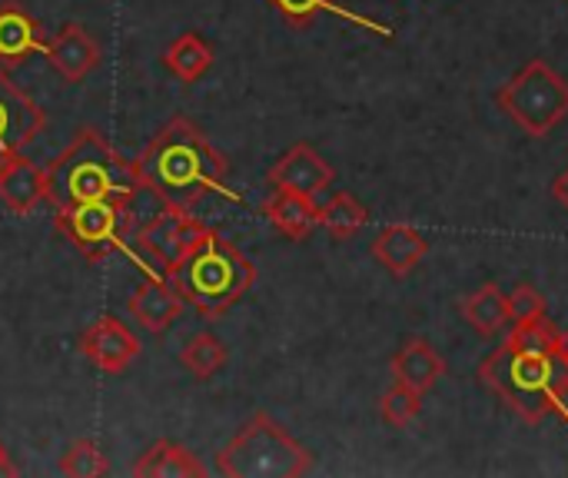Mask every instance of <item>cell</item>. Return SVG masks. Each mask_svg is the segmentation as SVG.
I'll use <instances>...</instances> for the list:
<instances>
[{
	"instance_id": "obj_3",
	"label": "cell",
	"mask_w": 568,
	"mask_h": 478,
	"mask_svg": "<svg viewBox=\"0 0 568 478\" xmlns=\"http://www.w3.org/2000/svg\"><path fill=\"white\" fill-rule=\"evenodd\" d=\"M136 163L116 153V146L93 126H83L70 146L47 163V203L53 210H70L93 200L133 196L140 190Z\"/></svg>"
},
{
	"instance_id": "obj_6",
	"label": "cell",
	"mask_w": 568,
	"mask_h": 478,
	"mask_svg": "<svg viewBox=\"0 0 568 478\" xmlns=\"http://www.w3.org/2000/svg\"><path fill=\"white\" fill-rule=\"evenodd\" d=\"M499 110L532 140H546L568 116V80L546 60H529L496 93Z\"/></svg>"
},
{
	"instance_id": "obj_31",
	"label": "cell",
	"mask_w": 568,
	"mask_h": 478,
	"mask_svg": "<svg viewBox=\"0 0 568 478\" xmlns=\"http://www.w3.org/2000/svg\"><path fill=\"white\" fill-rule=\"evenodd\" d=\"M562 349H566V356H568V333H562Z\"/></svg>"
},
{
	"instance_id": "obj_2",
	"label": "cell",
	"mask_w": 568,
	"mask_h": 478,
	"mask_svg": "<svg viewBox=\"0 0 568 478\" xmlns=\"http://www.w3.org/2000/svg\"><path fill=\"white\" fill-rule=\"evenodd\" d=\"M479 379L529 426L549 416L568 423V356L562 343L546 353H523L503 343L479 363Z\"/></svg>"
},
{
	"instance_id": "obj_15",
	"label": "cell",
	"mask_w": 568,
	"mask_h": 478,
	"mask_svg": "<svg viewBox=\"0 0 568 478\" xmlns=\"http://www.w3.org/2000/svg\"><path fill=\"white\" fill-rule=\"evenodd\" d=\"M43 200H47V166L27 160L23 153H17L0 166V203L10 213L30 216Z\"/></svg>"
},
{
	"instance_id": "obj_13",
	"label": "cell",
	"mask_w": 568,
	"mask_h": 478,
	"mask_svg": "<svg viewBox=\"0 0 568 478\" xmlns=\"http://www.w3.org/2000/svg\"><path fill=\"white\" fill-rule=\"evenodd\" d=\"M47 63L67 80V83H80L87 73L97 70L100 63V43L93 40V33L80 23H63L60 33L43 47Z\"/></svg>"
},
{
	"instance_id": "obj_25",
	"label": "cell",
	"mask_w": 568,
	"mask_h": 478,
	"mask_svg": "<svg viewBox=\"0 0 568 478\" xmlns=\"http://www.w3.org/2000/svg\"><path fill=\"white\" fill-rule=\"evenodd\" d=\"M419 413H423V393H416V389H409V386H403V383H396V386H393L389 393H383V399H379V416H383V423L393 426V429L413 426V423L419 419Z\"/></svg>"
},
{
	"instance_id": "obj_24",
	"label": "cell",
	"mask_w": 568,
	"mask_h": 478,
	"mask_svg": "<svg viewBox=\"0 0 568 478\" xmlns=\"http://www.w3.org/2000/svg\"><path fill=\"white\" fill-rule=\"evenodd\" d=\"M60 472L70 478H100L110 476V459L93 439H77L63 456H60Z\"/></svg>"
},
{
	"instance_id": "obj_19",
	"label": "cell",
	"mask_w": 568,
	"mask_h": 478,
	"mask_svg": "<svg viewBox=\"0 0 568 478\" xmlns=\"http://www.w3.org/2000/svg\"><path fill=\"white\" fill-rule=\"evenodd\" d=\"M136 478H203L206 466L180 443L160 439L153 443L133 466Z\"/></svg>"
},
{
	"instance_id": "obj_17",
	"label": "cell",
	"mask_w": 568,
	"mask_h": 478,
	"mask_svg": "<svg viewBox=\"0 0 568 478\" xmlns=\"http://www.w3.org/2000/svg\"><path fill=\"white\" fill-rule=\"evenodd\" d=\"M40 50H43V40H40L37 17L23 10L17 0L0 3V63L17 67Z\"/></svg>"
},
{
	"instance_id": "obj_12",
	"label": "cell",
	"mask_w": 568,
	"mask_h": 478,
	"mask_svg": "<svg viewBox=\"0 0 568 478\" xmlns=\"http://www.w3.org/2000/svg\"><path fill=\"white\" fill-rule=\"evenodd\" d=\"M183 306L186 303L176 293V286L160 273H146L126 299V313L133 316V323H140L146 333H156V336L166 333L180 319Z\"/></svg>"
},
{
	"instance_id": "obj_18",
	"label": "cell",
	"mask_w": 568,
	"mask_h": 478,
	"mask_svg": "<svg viewBox=\"0 0 568 478\" xmlns=\"http://www.w3.org/2000/svg\"><path fill=\"white\" fill-rule=\"evenodd\" d=\"M393 379L416 389V393H429L443 376H446V359L426 343V339H409L389 363Z\"/></svg>"
},
{
	"instance_id": "obj_9",
	"label": "cell",
	"mask_w": 568,
	"mask_h": 478,
	"mask_svg": "<svg viewBox=\"0 0 568 478\" xmlns=\"http://www.w3.org/2000/svg\"><path fill=\"white\" fill-rule=\"evenodd\" d=\"M43 106L30 93H23L0 63V166L13 160L23 146H30L43 133Z\"/></svg>"
},
{
	"instance_id": "obj_26",
	"label": "cell",
	"mask_w": 568,
	"mask_h": 478,
	"mask_svg": "<svg viewBox=\"0 0 568 478\" xmlns=\"http://www.w3.org/2000/svg\"><path fill=\"white\" fill-rule=\"evenodd\" d=\"M506 343L523 349V353H546V349H556L562 343V333L546 316H539L532 323H516Z\"/></svg>"
},
{
	"instance_id": "obj_27",
	"label": "cell",
	"mask_w": 568,
	"mask_h": 478,
	"mask_svg": "<svg viewBox=\"0 0 568 478\" xmlns=\"http://www.w3.org/2000/svg\"><path fill=\"white\" fill-rule=\"evenodd\" d=\"M506 299H509V323L513 326L516 323H532V319L546 316V296L536 286H529V283L516 286Z\"/></svg>"
},
{
	"instance_id": "obj_1",
	"label": "cell",
	"mask_w": 568,
	"mask_h": 478,
	"mask_svg": "<svg viewBox=\"0 0 568 478\" xmlns=\"http://www.w3.org/2000/svg\"><path fill=\"white\" fill-rule=\"evenodd\" d=\"M133 163L140 183L156 196L160 206L193 210L210 193L240 200L226 190V156L186 116H173Z\"/></svg>"
},
{
	"instance_id": "obj_20",
	"label": "cell",
	"mask_w": 568,
	"mask_h": 478,
	"mask_svg": "<svg viewBox=\"0 0 568 478\" xmlns=\"http://www.w3.org/2000/svg\"><path fill=\"white\" fill-rule=\"evenodd\" d=\"M213 47L200 33H180L166 50H163V67L180 80V83H196L210 67H213Z\"/></svg>"
},
{
	"instance_id": "obj_4",
	"label": "cell",
	"mask_w": 568,
	"mask_h": 478,
	"mask_svg": "<svg viewBox=\"0 0 568 478\" xmlns=\"http://www.w3.org/2000/svg\"><path fill=\"white\" fill-rule=\"evenodd\" d=\"M170 283L203 319H220L253 289L256 266L240 253L236 243L210 230L186 263L170 276Z\"/></svg>"
},
{
	"instance_id": "obj_29",
	"label": "cell",
	"mask_w": 568,
	"mask_h": 478,
	"mask_svg": "<svg viewBox=\"0 0 568 478\" xmlns=\"http://www.w3.org/2000/svg\"><path fill=\"white\" fill-rule=\"evenodd\" d=\"M552 196H556V200H559V203L568 210V170H562V173L556 176V183H552Z\"/></svg>"
},
{
	"instance_id": "obj_11",
	"label": "cell",
	"mask_w": 568,
	"mask_h": 478,
	"mask_svg": "<svg viewBox=\"0 0 568 478\" xmlns=\"http://www.w3.org/2000/svg\"><path fill=\"white\" fill-rule=\"evenodd\" d=\"M266 180H270L273 190H293V193H303V196H320L336 180V170L310 143H296L293 150H286L270 166Z\"/></svg>"
},
{
	"instance_id": "obj_14",
	"label": "cell",
	"mask_w": 568,
	"mask_h": 478,
	"mask_svg": "<svg viewBox=\"0 0 568 478\" xmlns=\"http://www.w3.org/2000/svg\"><path fill=\"white\" fill-rule=\"evenodd\" d=\"M429 253V240L409 223H389L373 240V260L396 279L409 276Z\"/></svg>"
},
{
	"instance_id": "obj_22",
	"label": "cell",
	"mask_w": 568,
	"mask_h": 478,
	"mask_svg": "<svg viewBox=\"0 0 568 478\" xmlns=\"http://www.w3.org/2000/svg\"><path fill=\"white\" fill-rule=\"evenodd\" d=\"M226 359H230V353H226L223 339L213 336V333H196V336H190L186 346L180 349V366H183L193 379H200V383L213 379V376L226 366Z\"/></svg>"
},
{
	"instance_id": "obj_5",
	"label": "cell",
	"mask_w": 568,
	"mask_h": 478,
	"mask_svg": "<svg viewBox=\"0 0 568 478\" xmlns=\"http://www.w3.org/2000/svg\"><path fill=\"white\" fill-rule=\"evenodd\" d=\"M216 469L230 478H300L313 469V452L270 413H253L220 449Z\"/></svg>"
},
{
	"instance_id": "obj_10",
	"label": "cell",
	"mask_w": 568,
	"mask_h": 478,
	"mask_svg": "<svg viewBox=\"0 0 568 478\" xmlns=\"http://www.w3.org/2000/svg\"><path fill=\"white\" fill-rule=\"evenodd\" d=\"M80 356L90 359L100 373L120 376L130 369V363L140 356V339L113 316H103L90 323L80 336Z\"/></svg>"
},
{
	"instance_id": "obj_7",
	"label": "cell",
	"mask_w": 568,
	"mask_h": 478,
	"mask_svg": "<svg viewBox=\"0 0 568 478\" xmlns=\"http://www.w3.org/2000/svg\"><path fill=\"white\" fill-rule=\"evenodd\" d=\"M133 196H110L57 210L53 223L80 256H87L90 263H103L113 253H133L126 243V236L133 233Z\"/></svg>"
},
{
	"instance_id": "obj_8",
	"label": "cell",
	"mask_w": 568,
	"mask_h": 478,
	"mask_svg": "<svg viewBox=\"0 0 568 478\" xmlns=\"http://www.w3.org/2000/svg\"><path fill=\"white\" fill-rule=\"evenodd\" d=\"M206 233L210 226H203L190 210L160 206L133 230V243L153 260L156 273L170 279L186 263V256L203 243Z\"/></svg>"
},
{
	"instance_id": "obj_30",
	"label": "cell",
	"mask_w": 568,
	"mask_h": 478,
	"mask_svg": "<svg viewBox=\"0 0 568 478\" xmlns=\"http://www.w3.org/2000/svg\"><path fill=\"white\" fill-rule=\"evenodd\" d=\"M0 476L3 478L17 476V466H13V459H10V452H7V446H3V443H0Z\"/></svg>"
},
{
	"instance_id": "obj_23",
	"label": "cell",
	"mask_w": 568,
	"mask_h": 478,
	"mask_svg": "<svg viewBox=\"0 0 568 478\" xmlns=\"http://www.w3.org/2000/svg\"><path fill=\"white\" fill-rule=\"evenodd\" d=\"M366 223H369V210L353 193H333V200L320 206V226L336 240H353Z\"/></svg>"
},
{
	"instance_id": "obj_16",
	"label": "cell",
	"mask_w": 568,
	"mask_h": 478,
	"mask_svg": "<svg viewBox=\"0 0 568 478\" xmlns=\"http://www.w3.org/2000/svg\"><path fill=\"white\" fill-rule=\"evenodd\" d=\"M263 216L293 243L310 240V233L320 226V203L316 196H303L293 190H273L263 203Z\"/></svg>"
},
{
	"instance_id": "obj_21",
	"label": "cell",
	"mask_w": 568,
	"mask_h": 478,
	"mask_svg": "<svg viewBox=\"0 0 568 478\" xmlns=\"http://www.w3.org/2000/svg\"><path fill=\"white\" fill-rule=\"evenodd\" d=\"M459 313L466 316V323L483 333V336H493L499 333L506 323H509V299L503 296L499 286H479L476 293H469L463 303H459Z\"/></svg>"
},
{
	"instance_id": "obj_28",
	"label": "cell",
	"mask_w": 568,
	"mask_h": 478,
	"mask_svg": "<svg viewBox=\"0 0 568 478\" xmlns=\"http://www.w3.org/2000/svg\"><path fill=\"white\" fill-rule=\"evenodd\" d=\"M293 27H306L313 23L323 10H336L333 0H270Z\"/></svg>"
}]
</instances>
